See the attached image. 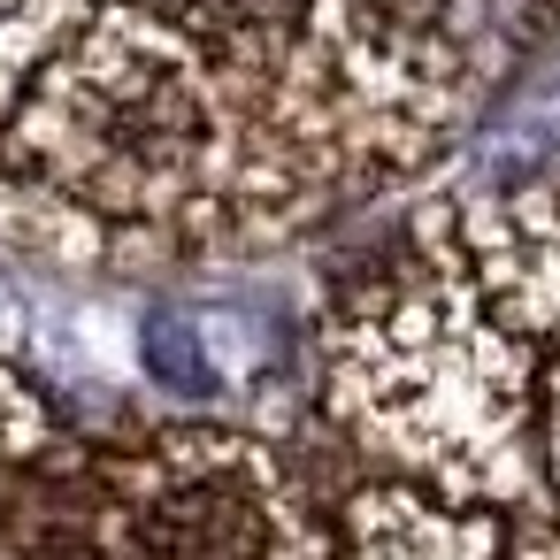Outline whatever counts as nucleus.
Here are the masks:
<instances>
[{"label": "nucleus", "instance_id": "nucleus-3", "mask_svg": "<svg viewBox=\"0 0 560 560\" xmlns=\"http://www.w3.org/2000/svg\"><path fill=\"white\" fill-rule=\"evenodd\" d=\"M238 9H254V16H292L300 0H238Z\"/></svg>", "mask_w": 560, "mask_h": 560}, {"label": "nucleus", "instance_id": "nucleus-1", "mask_svg": "<svg viewBox=\"0 0 560 560\" xmlns=\"http://www.w3.org/2000/svg\"><path fill=\"white\" fill-rule=\"evenodd\" d=\"M147 560H269V522L238 483H177L139 522Z\"/></svg>", "mask_w": 560, "mask_h": 560}, {"label": "nucleus", "instance_id": "nucleus-2", "mask_svg": "<svg viewBox=\"0 0 560 560\" xmlns=\"http://www.w3.org/2000/svg\"><path fill=\"white\" fill-rule=\"evenodd\" d=\"M24 560H108L101 545H85V537H47V545H32Z\"/></svg>", "mask_w": 560, "mask_h": 560}]
</instances>
